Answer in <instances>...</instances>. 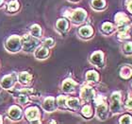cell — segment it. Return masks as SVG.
Here are the masks:
<instances>
[{"mask_svg": "<svg viewBox=\"0 0 132 124\" xmlns=\"http://www.w3.org/2000/svg\"><path fill=\"white\" fill-rule=\"evenodd\" d=\"M66 100H67V98L64 96H60L58 97L57 99V103L60 107H65L66 106ZM67 107V106H66Z\"/></svg>", "mask_w": 132, "mask_h": 124, "instance_id": "cell-26", "label": "cell"}, {"mask_svg": "<svg viewBox=\"0 0 132 124\" xmlns=\"http://www.w3.org/2000/svg\"><path fill=\"white\" fill-rule=\"evenodd\" d=\"M3 3H4V0H0V7L3 5Z\"/></svg>", "mask_w": 132, "mask_h": 124, "instance_id": "cell-32", "label": "cell"}, {"mask_svg": "<svg viewBox=\"0 0 132 124\" xmlns=\"http://www.w3.org/2000/svg\"><path fill=\"white\" fill-rule=\"evenodd\" d=\"M120 93L119 92H114L111 95V103H110V110L112 113H120L122 111V106L120 103Z\"/></svg>", "mask_w": 132, "mask_h": 124, "instance_id": "cell-5", "label": "cell"}, {"mask_svg": "<svg viewBox=\"0 0 132 124\" xmlns=\"http://www.w3.org/2000/svg\"><path fill=\"white\" fill-rule=\"evenodd\" d=\"M66 106L72 110H78L80 107V102L77 98H70L66 100Z\"/></svg>", "mask_w": 132, "mask_h": 124, "instance_id": "cell-16", "label": "cell"}, {"mask_svg": "<svg viewBox=\"0 0 132 124\" xmlns=\"http://www.w3.org/2000/svg\"><path fill=\"white\" fill-rule=\"evenodd\" d=\"M6 49L11 53H16L22 49V39L19 35H11L5 43Z\"/></svg>", "mask_w": 132, "mask_h": 124, "instance_id": "cell-2", "label": "cell"}, {"mask_svg": "<svg viewBox=\"0 0 132 124\" xmlns=\"http://www.w3.org/2000/svg\"><path fill=\"white\" fill-rule=\"evenodd\" d=\"M86 16H87L86 11H84L82 9H77L70 15V19L76 24H80L86 19Z\"/></svg>", "mask_w": 132, "mask_h": 124, "instance_id": "cell-6", "label": "cell"}, {"mask_svg": "<svg viewBox=\"0 0 132 124\" xmlns=\"http://www.w3.org/2000/svg\"><path fill=\"white\" fill-rule=\"evenodd\" d=\"M20 4L17 0H11V2H9L8 4V11L10 12H15L19 10Z\"/></svg>", "mask_w": 132, "mask_h": 124, "instance_id": "cell-22", "label": "cell"}, {"mask_svg": "<svg viewBox=\"0 0 132 124\" xmlns=\"http://www.w3.org/2000/svg\"><path fill=\"white\" fill-rule=\"evenodd\" d=\"M80 96H81V99L85 101H90V100H93L94 99V90L90 86H84L81 91H80Z\"/></svg>", "mask_w": 132, "mask_h": 124, "instance_id": "cell-8", "label": "cell"}, {"mask_svg": "<svg viewBox=\"0 0 132 124\" xmlns=\"http://www.w3.org/2000/svg\"><path fill=\"white\" fill-rule=\"evenodd\" d=\"M76 85H77V83H75L73 80H71V79H66V80L63 81V83H62L61 89L65 93H70V92H72L74 90Z\"/></svg>", "mask_w": 132, "mask_h": 124, "instance_id": "cell-13", "label": "cell"}, {"mask_svg": "<svg viewBox=\"0 0 132 124\" xmlns=\"http://www.w3.org/2000/svg\"><path fill=\"white\" fill-rule=\"evenodd\" d=\"M127 9H128V11H130L132 13V2H130L129 4H128V6H127Z\"/></svg>", "mask_w": 132, "mask_h": 124, "instance_id": "cell-31", "label": "cell"}, {"mask_svg": "<svg viewBox=\"0 0 132 124\" xmlns=\"http://www.w3.org/2000/svg\"><path fill=\"white\" fill-rule=\"evenodd\" d=\"M56 27H57L59 31L65 32V31L68 30L69 23L66 19H59L58 21H57V23H56Z\"/></svg>", "mask_w": 132, "mask_h": 124, "instance_id": "cell-18", "label": "cell"}, {"mask_svg": "<svg viewBox=\"0 0 132 124\" xmlns=\"http://www.w3.org/2000/svg\"><path fill=\"white\" fill-rule=\"evenodd\" d=\"M28 101H29V99H28V95H20V96H18V102L21 105L28 104Z\"/></svg>", "mask_w": 132, "mask_h": 124, "instance_id": "cell-25", "label": "cell"}, {"mask_svg": "<svg viewBox=\"0 0 132 124\" xmlns=\"http://www.w3.org/2000/svg\"><path fill=\"white\" fill-rule=\"evenodd\" d=\"M54 44H55V42H54V40L52 38H46L43 43V46L46 47H51L54 46Z\"/></svg>", "mask_w": 132, "mask_h": 124, "instance_id": "cell-28", "label": "cell"}, {"mask_svg": "<svg viewBox=\"0 0 132 124\" xmlns=\"http://www.w3.org/2000/svg\"><path fill=\"white\" fill-rule=\"evenodd\" d=\"M78 34H79L81 37L83 38H90L93 34H94V30L89 27V26H84V27H81L78 31Z\"/></svg>", "mask_w": 132, "mask_h": 124, "instance_id": "cell-15", "label": "cell"}, {"mask_svg": "<svg viewBox=\"0 0 132 124\" xmlns=\"http://www.w3.org/2000/svg\"><path fill=\"white\" fill-rule=\"evenodd\" d=\"M120 123H132V116L130 115H124L120 119Z\"/></svg>", "mask_w": 132, "mask_h": 124, "instance_id": "cell-27", "label": "cell"}, {"mask_svg": "<svg viewBox=\"0 0 132 124\" xmlns=\"http://www.w3.org/2000/svg\"><path fill=\"white\" fill-rule=\"evenodd\" d=\"M30 35H32L33 37H36V38H40L42 36V28L41 27L37 24H34V25L31 26L30 28Z\"/></svg>", "mask_w": 132, "mask_h": 124, "instance_id": "cell-20", "label": "cell"}, {"mask_svg": "<svg viewBox=\"0 0 132 124\" xmlns=\"http://www.w3.org/2000/svg\"><path fill=\"white\" fill-rule=\"evenodd\" d=\"M86 80L89 83H97L99 80V75L96 71L94 70H89L86 73Z\"/></svg>", "mask_w": 132, "mask_h": 124, "instance_id": "cell-17", "label": "cell"}, {"mask_svg": "<svg viewBox=\"0 0 132 124\" xmlns=\"http://www.w3.org/2000/svg\"><path fill=\"white\" fill-rule=\"evenodd\" d=\"M17 80V76L15 74H9L6 75L2 78V80L0 82V85L3 89H6V90H9V89H11L15 85V83H16Z\"/></svg>", "mask_w": 132, "mask_h": 124, "instance_id": "cell-4", "label": "cell"}, {"mask_svg": "<svg viewBox=\"0 0 132 124\" xmlns=\"http://www.w3.org/2000/svg\"><path fill=\"white\" fill-rule=\"evenodd\" d=\"M26 119L31 123H40V111L36 106H30L25 111Z\"/></svg>", "mask_w": 132, "mask_h": 124, "instance_id": "cell-3", "label": "cell"}, {"mask_svg": "<svg viewBox=\"0 0 132 124\" xmlns=\"http://www.w3.org/2000/svg\"><path fill=\"white\" fill-rule=\"evenodd\" d=\"M9 116L11 118V120H14V121H17V120H20L23 116V112L22 109L17 106V105H13L11 106L10 109H9Z\"/></svg>", "mask_w": 132, "mask_h": 124, "instance_id": "cell-7", "label": "cell"}, {"mask_svg": "<svg viewBox=\"0 0 132 124\" xmlns=\"http://www.w3.org/2000/svg\"><path fill=\"white\" fill-rule=\"evenodd\" d=\"M36 59L38 60H44V59H46L49 55V50H48V47H44V46H42V47H38L35 49V53H34Z\"/></svg>", "mask_w": 132, "mask_h": 124, "instance_id": "cell-12", "label": "cell"}, {"mask_svg": "<svg viewBox=\"0 0 132 124\" xmlns=\"http://www.w3.org/2000/svg\"><path fill=\"white\" fill-rule=\"evenodd\" d=\"M2 122H3V120H2V116H0V124L2 123Z\"/></svg>", "mask_w": 132, "mask_h": 124, "instance_id": "cell-33", "label": "cell"}, {"mask_svg": "<svg viewBox=\"0 0 132 124\" xmlns=\"http://www.w3.org/2000/svg\"><path fill=\"white\" fill-rule=\"evenodd\" d=\"M90 61L93 64L99 67H102L104 64V53L102 51H95L92 54Z\"/></svg>", "mask_w": 132, "mask_h": 124, "instance_id": "cell-10", "label": "cell"}, {"mask_svg": "<svg viewBox=\"0 0 132 124\" xmlns=\"http://www.w3.org/2000/svg\"><path fill=\"white\" fill-rule=\"evenodd\" d=\"M21 39H22V49L25 52L34 51L40 46V41L38 38L33 37L29 34H25L23 37H21Z\"/></svg>", "mask_w": 132, "mask_h": 124, "instance_id": "cell-1", "label": "cell"}, {"mask_svg": "<svg viewBox=\"0 0 132 124\" xmlns=\"http://www.w3.org/2000/svg\"><path fill=\"white\" fill-rule=\"evenodd\" d=\"M92 6L95 10H103L106 7L105 0H92Z\"/></svg>", "mask_w": 132, "mask_h": 124, "instance_id": "cell-23", "label": "cell"}, {"mask_svg": "<svg viewBox=\"0 0 132 124\" xmlns=\"http://www.w3.org/2000/svg\"><path fill=\"white\" fill-rule=\"evenodd\" d=\"M101 30H102V31H103L104 33H106V34H110V33H111L113 31L114 27H113V25L111 24V23L106 22L102 25Z\"/></svg>", "mask_w": 132, "mask_h": 124, "instance_id": "cell-24", "label": "cell"}, {"mask_svg": "<svg viewBox=\"0 0 132 124\" xmlns=\"http://www.w3.org/2000/svg\"><path fill=\"white\" fill-rule=\"evenodd\" d=\"M132 75V69L131 67H129V66H124V67H122L121 70H120V76H121L123 79H126V80H127V79H129L130 77H131Z\"/></svg>", "mask_w": 132, "mask_h": 124, "instance_id": "cell-19", "label": "cell"}, {"mask_svg": "<svg viewBox=\"0 0 132 124\" xmlns=\"http://www.w3.org/2000/svg\"><path fill=\"white\" fill-rule=\"evenodd\" d=\"M43 109L44 111H46L48 113L50 112H54V111L57 109V104H56L55 99L53 97H48L46 99H44V102H43Z\"/></svg>", "mask_w": 132, "mask_h": 124, "instance_id": "cell-9", "label": "cell"}, {"mask_svg": "<svg viewBox=\"0 0 132 124\" xmlns=\"http://www.w3.org/2000/svg\"><path fill=\"white\" fill-rule=\"evenodd\" d=\"M96 116L100 120H105L108 118V106L105 102H102L97 105Z\"/></svg>", "mask_w": 132, "mask_h": 124, "instance_id": "cell-11", "label": "cell"}, {"mask_svg": "<svg viewBox=\"0 0 132 124\" xmlns=\"http://www.w3.org/2000/svg\"><path fill=\"white\" fill-rule=\"evenodd\" d=\"M126 105H127V107L128 108V109H132V97H131V98L129 97V99L127 101Z\"/></svg>", "mask_w": 132, "mask_h": 124, "instance_id": "cell-30", "label": "cell"}, {"mask_svg": "<svg viewBox=\"0 0 132 124\" xmlns=\"http://www.w3.org/2000/svg\"><path fill=\"white\" fill-rule=\"evenodd\" d=\"M124 51L126 53H132V43L128 42L124 46Z\"/></svg>", "mask_w": 132, "mask_h": 124, "instance_id": "cell-29", "label": "cell"}, {"mask_svg": "<svg viewBox=\"0 0 132 124\" xmlns=\"http://www.w3.org/2000/svg\"><path fill=\"white\" fill-rule=\"evenodd\" d=\"M73 1H77V0H73Z\"/></svg>", "mask_w": 132, "mask_h": 124, "instance_id": "cell-34", "label": "cell"}, {"mask_svg": "<svg viewBox=\"0 0 132 124\" xmlns=\"http://www.w3.org/2000/svg\"><path fill=\"white\" fill-rule=\"evenodd\" d=\"M17 79L19 81V83L23 85H27L28 83H30L31 81H32V76H31L28 72H21L19 73V75L17 76Z\"/></svg>", "mask_w": 132, "mask_h": 124, "instance_id": "cell-14", "label": "cell"}, {"mask_svg": "<svg viewBox=\"0 0 132 124\" xmlns=\"http://www.w3.org/2000/svg\"><path fill=\"white\" fill-rule=\"evenodd\" d=\"M81 114H82V116H84V118H86V119H90V118L93 116V114H94V112H93V108L88 104L85 105V106H83L82 110H81Z\"/></svg>", "mask_w": 132, "mask_h": 124, "instance_id": "cell-21", "label": "cell"}]
</instances>
